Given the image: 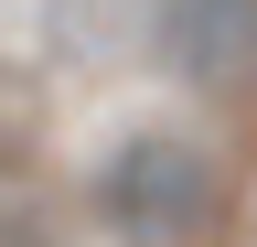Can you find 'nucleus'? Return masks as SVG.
<instances>
[{"mask_svg":"<svg viewBox=\"0 0 257 247\" xmlns=\"http://www.w3.org/2000/svg\"><path fill=\"white\" fill-rule=\"evenodd\" d=\"M225 215H236V183L182 129H128L96 161V226L118 247H214Z\"/></svg>","mask_w":257,"mask_h":247,"instance_id":"nucleus-1","label":"nucleus"},{"mask_svg":"<svg viewBox=\"0 0 257 247\" xmlns=\"http://www.w3.org/2000/svg\"><path fill=\"white\" fill-rule=\"evenodd\" d=\"M161 65L204 97H236L257 75V0H161Z\"/></svg>","mask_w":257,"mask_h":247,"instance_id":"nucleus-2","label":"nucleus"},{"mask_svg":"<svg viewBox=\"0 0 257 247\" xmlns=\"http://www.w3.org/2000/svg\"><path fill=\"white\" fill-rule=\"evenodd\" d=\"M0 247H64V226H54L32 194H0Z\"/></svg>","mask_w":257,"mask_h":247,"instance_id":"nucleus-3","label":"nucleus"}]
</instances>
